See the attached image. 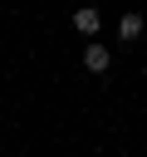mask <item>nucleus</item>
I'll use <instances>...</instances> for the list:
<instances>
[{
	"mask_svg": "<svg viewBox=\"0 0 147 157\" xmlns=\"http://www.w3.org/2000/svg\"><path fill=\"white\" fill-rule=\"evenodd\" d=\"M74 29H78L83 39H98V29H103V15H98L93 5H83V10H74Z\"/></svg>",
	"mask_w": 147,
	"mask_h": 157,
	"instance_id": "obj_2",
	"label": "nucleus"
},
{
	"mask_svg": "<svg viewBox=\"0 0 147 157\" xmlns=\"http://www.w3.org/2000/svg\"><path fill=\"white\" fill-rule=\"evenodd\" d=\"M142 29H147V20H142V15H137V10H127V15H123V20H118V34H123V39H127V44H132V39H142Z\"/></svg>",
	"mask_w": 147,
	"mask_h": 157,
	"instance_id": "obj_3",
	"label": "nucleus"
},
{
	"mask_svg": "<svg viewBox=\"0 0 147 157\" xmlns=\"http://www.w3.org/2000/svg\"><path fill=\"white\" fill-rule=\"evenodd\" d=\"M108 64H113V54H108V44H98V39H88V44H83V69H88V74H108Z\"/></svg>",
	"mask_w": 147,
	"mask_h": 157,
	"instance_id": "obj_1",
	"label": "nucleus"
}]
</instances>
